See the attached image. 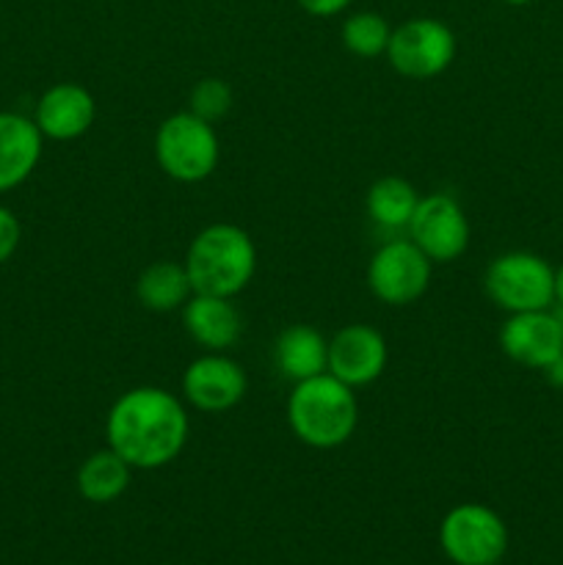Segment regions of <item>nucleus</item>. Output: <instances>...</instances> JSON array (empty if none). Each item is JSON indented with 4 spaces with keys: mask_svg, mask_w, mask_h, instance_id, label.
<instances>
[{
    "mask_svg": "<svg viewBox=\"0 0 563 565\" xmlns=\"http://www.w3.org/2000/svg\"><path fill=\"white\" fill-rule=\"evenodd\" d=\"M456 50V36L445 22L417 17L392 31L386 58L397 75L412 77V81H431L453 64Z\"/></svg>",
    "mask_w": 563,
    "mask_h": 565,
    "instance_id": "7",
    "label": "nucleus"
},
{
    "mask_svg": "<svg viewBox=\"0 0 563 565\" xmlns=\"http://www.w3.org/2000/svg\"><path fill=\"white\" fill-rule=\"evenodd\" d=\"M182 323L188 337L208 351L221 353L235 345L243 334V318L230 298L196 296L193 292L182 307Z\"/></svg>",
    "mask_w": 563,
    "mask_h": 565,
    "instance_id": "15",
    "label": "nucleus"
},
{
    "mask_svg": "<svg viewBox=\"0 0 563 565\" xmlns=\"http://www.w3.org/2000/svg\"><path fill=\"white\" fill-rule=\"evenodd\" d=\"M431 263L412 241H390L368 265V285L390 307L414 303L431 285Z\"/></svg>",
    "mask_w": 563,
    "mask_h": 565,
    "instance_id": "8",
    "label": "nucleus"
},
{
    "mask_svg": "<svg viewBox=\"0 0 563 565\" xmlns=\"http://www.w3.org/2000/svg\"><path fill=\"white\" fill-rule=\"evenodd\" d=\"M287 423L298 441L315 450L346 445L359 423V406L351 386L331 373L298 381L287 401Z\"/></svg>",
    "mask_w": 563,
    "mask_h": 565,
    "instance_id": "2",
    "label": "nucleus"
},
{
    "mask_svg": "<svg viewBox=\"0 0 563 565\" xmlns=\"http://www.w3.org/2000/svg\"><path fill=\"white\" fill-rule=\"evenodd\" d=\"M555 303L563 309V265L555 268Z\"/></svg>",
    "mask_w": 563,
    "mask_h": 565,
    "instance_id": "25",
    "label": "nucleus"
},
{
    "mask_svg": "<svg viewBox=\"0 0 563 565\" xmlns=\"http://www.w3.org/2000/svg\"><path fill=\"white\" fill-rule=\"evenodd\" d=\"M439 544L456 565H497L508 552V527L491 508L467 502L442 519Z\"/></svg>",
    "mask_w": 563,
    "mask_h": 565,
    "instance_id": "6",
    "label": "nucleus"
},
{
    "mask_svg": "<svg viewBox=\"0 0 563 565\" xmlns=\"http://www.w3.org/2000/svg\"><path fill=\"white\" fill-rule=\"evenodd\" d=\"M408 241L431 263H453L469 246V221L461 204L447 193L419 196L417 210L408 221Z\"/></svg>",
    "mask_w": 563,
    "mask_h": 565,
    "instance_id": "9",
    "label": "nucleus"
},
{
    "mask_svg": "<svg viewBox=\"0 0 563 565\" xmlns=\"http://www.w3.org/2000/svg\"><path fill=\"white\" fill-rule=\"evenodd\" d=\"M22 226L17 215L9 207H0V265L9 263L14 257L17 246H20Z\"/></svg>",
    "mask_w": 563,
    "mask_h": 565,
    "instance_id": "22",
    "label": "nucleus"
},
{
    "mask_svg": "<svg viewBox=\"0 0 563 565\" xmlns=\"http://www.w3.org/2000/svg\"><path fill=\"white\" fill-rule=\"evenodd\" d=\"M94 114H97V105L86 88L77 83H55L39 97L33 121L44 138L75 141L94 125Z\"/></svg>",
    "mask_w": 563,
    "mask_h": 565,
    "instance_id": "13",
    "label": "nucleus"
},
{
    "mask_svg": "<svg viewBox=\"0 0 563 565\" xmlns=\"http://www.w3.org/2000/svg\"><path fill=\"white\" fill-rule=\"evenodd\" d=\"M502 3H508V6H528V3H533V0H502Z\"/></svg>",
    "mask_w": 563,
    "mask_h": 565,
    "instance_id": "26",
    "label": "nucleus"
},
{
    "mask_svg": "<svg viewBox=\"0 0 563 565\" xmlns=\"http://www.w3.org/2000/svg\"><path fill=\"white\" fill-rule=\"evenodd\" d=\"M419 193L403 177H381L368 191V213L384 230H408Z\"/></svg>",
    "mask_w": 563,
    "mask_h": 565,
    "instance_id": "19",
    "label": "nucleus"
},
{
    "mask_svg": "<svg viewBox=\"0 0 563 565\" xmlns=\"http://www.w3.org/2000/svg\"><path fill=\"white\" fill-rule=\"evenodd\" d=\"M232 108V88L221 77H204L191 92V114L204 121H219L230 114Z\"/></svg>",
    "mask_w": 563,
    "mask_h": 565,
    "instance_id": "21",
    "label": "nucleus"
},
{
    "mask_svg": "<svg viewBox=\"0 0 563 565\" xmlns=\"http://www.w3.org/2000/svg\"><path fill=\"white\" fill-rule=\"evenodd\" d=\"M390 36V22L375 11H359L342 22V44L348 53L359 55V58H375V55L386 53Z\"/></svg>",
    "mask_w": 563,
    "mask_h": 565,
    "instance_id": "20",
    "label": "nucleus"
},
{
    "mask_svg": "<svg viewBox=\"0 0 563 565\" xmlns=\"http://www.w3.org/2000/svg\"><path fill=\"white\" fill-rule=\"evenodd\" d=\"M182 265L196 296L232 298L252 281L257 248L241 226L213 224L193 237Z\"/></svg>",
    "mask_w": 563,
    "mask_h": 565,
    "instance_id": "3",
    "label": "nucleus"
},
{
    "mask_svg": "<svg viewBox=\"0 0 563 565\" xmlns=\"http://www.w3.org/2000/svg\"><path fill=\"white\" fill-rule=\"evenodd\" d=\"M105 436L110 450L132 469H160L185 447L188 414L171 392L136 386L110 406Z\"/></svg>",
    "mask_w": 563,
    "mask_h": 565,
    "instance_id": "1",
    "label": "nucleus"
},
{
    "mask_svg": "<svg viewBox=\"0 0 563 565\" xmlns=\"http://www.w3.org/2000/svg\"><path fill=\"white\" fill-rule=\"evenodd\" d=\"M158 166L177 182H202L219 166V136L213 125L191 110L174 114L158 127L155 136Z\"/></svg>",
    "mask_w": 563,
    "mask_h": 565,
    "instance_id": "5",
    "label": "nucleus"
},
{
    "mask_svg": "<svg viewBox=\"0 0 563 565\" xmlns=\"http://www.w3.org/2000/svg\"><path fill=\"white\" fill-rule=\"evenodd\" d=\"M307 14L312 17H334L351 6V0H296Z\"/></svg>",
    "mask_w": 563,
    "mask_h": 565,
    "instance_id": "23",
    "label": "nucleus"
},
{
    "mask_svg": "<svg viewBox=\"0 0 563 565\" xmlns=\"http://www.w3.org/2000/svg\"><path fill=\"white\" fill-rule=\"evenodd\" d=\"M274 362L285 379L293 384L298 381L315 379V375L329 370V342L323 340L318 329L312 326H287L274 345Z\"/></svg>",
    "mask_w": 563,
    "mask_h": 565,
    "instance_id": "16",
    "label": "nucleus"
},
{
    "mask_svg": "<svg viewBox=\"0 0 563 565\" xmlns=\"http://www.w3.org/2000/svg\"><path fill=\"white\" fill-rule=\"evenodd\" d=\"M136 296L152 312H174V309L185 307L188 298L193 296L185 265L152 263L138 276Z\"/></svg>",
    "mask_w": 563,
    "mask_h": 565,
    "instance_id": "18",
    "label": "nucleus"
},
{
    "mask_svg": "<svg viewBox=\"0 0 563 565\" xmlns=\"http://www.w3.org/2000/svg\"><path fill=\"white\" fill-rule=\"evenodd\" d=\"M500 348L522 367L546 370L563 356V318L552 309L511 315L500 329Z\"/></svg>",
    "mask_w": 563,
    "mask_h": 565,
    "instance_id": "10",
    "label": "nucleus"
},
{
    "mask_svg": "<svg viewBox=\"0 0 563 565\" xmlns=\"http://www.w3.org/2000/svg\"><path fill=\"white\" fill-rule=\"evenodd\" d=\"M42 141L36 121L14 110H0V193L14 191L33 174L42 160Z\"/></svg>",
    "mask_w": 563,
    "mask_h": 565,
    "instance_id": "14",
    "label": "nucleus"
},
{
    "mask_svg": "<svg viewBox=\"0 0 563 565\" xmlns=\"http://www.w3.org/2000/svg\"><path fill=\"white\" fill-rule=\"evenodd\" d=\"M130 463L114 450H99L83 461L77 469V491L83 500L94 502V505H108V502L119 500L130 486Z\"/></svg>",
    "mask_w": 563,
    "mask_h": 565,
    "instance_id": "17",
    "label": "nucleus"
},
{
    "mask_svg": "<svg viewBox=\"0 0 563 565\" xmlns=\"http://www.w3.org/2000/svg\"><path fill=\"white\" fill-rule=\"evenodd\" d=\"M182 395L199 412H230L246 395V373L230 356L208 353L188 364L185 375H182Z\"/></svg>",
    "mask_w": 563,
    "mask_h": 565,
    "instance_id": "11",
    "label": "nucleus"
},
{
    "mask_svg": "<svg viewBox=\"0 0 563 565\" xmlns=\"http://www.w3.org/2000/svg\"><path fill=\"white\" fill-rule=\"evenodd\" d=\"M386 342L373 326L353 323L337 331L329 340V370L342 384L368 386L384 373Z\"/></svg>",
    "mask_w": 563,
    "mask_h": 565,
    "instance_id": "12",
    "label": "nucleus"
},
{
    "mask_svg": "<svg viewBox=\"0 0 563 565\" xmlns=\"http://www.w3.org/2000/svg\"><path fill=\"white\" fill-rule=\"evenodd\" d=\"M544 373H546V379L552 381V384H555V386H561V390H563V356L557 359L555 364H550V367H546Z\"/></svg>",
    "mask_w": 563,
    "mask_h": 565,
    "instance_id": "24",
    "label": "nucleus"
},
{
    "mask_svg": "<svg viewBox=\"0 0 563 565\" xmlns=\"http://www.w3.org/2000/svg\"><path fill=\"white\" fill-rule=\"evenodd\" d=\"M484 290L508 315L539 312L555 303V268L533 252H508L489 263Z\"/></svg>",
    "mask_w": 563,
    "mask_h": 565,
    "instance_id": "4",
    "label": "nucleus"
}]
</instances>
